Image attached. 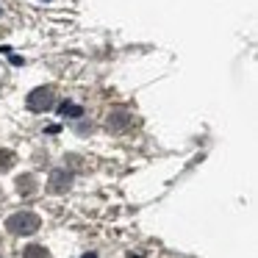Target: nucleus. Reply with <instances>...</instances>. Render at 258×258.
I'll use <instances>...</instances> for the list:
<instances>
[{"mask_svg":"<svg viewBox=\"0 0 258 258\" xmlns=\"http://www.w3.org/2000/svg\"><path fill=\"white\" fill-rule=\"evenodd\" d=\"M39 225H42V219H39V214H34V211H17L6 219V230L14 236H31V233L39 230Z\"/></svg>","mask_w":258,"mask_h":258,"instance_id":"f257e3e1","label":"nucleus"},{"mask_svg":"<svg viewBox=\"0 0 258 258\" xmlns=\"http://www.w3.org/2000/svg\"><path fill=\"white\" fill-rule=\"evenodd\" d=\"M25 103H28L31 111H47V108H53L56 97H53V89H50V86H39V89L31 92Z\"/></svg>","mask_w":258,"mask_h":258,"instance_id":"f03ea898","label":"nucleus"},{"mask_svg":"<svg viewBox=\"0 0 258 258\" xmlns=\"http://www.w3.org/2000/svg\"><path fill=\"white\" fill-rule=\"evenodd\" d=\"M70 180H73V175L67 172V169H56V172L50 175V191H64L70 186Z\"/></svg>","mask_w":258,"mask_h":258,"instance_id":"7ed1b4c3","label":"nucleus"},{"mask_svg":"<svg viewBox=\"0 0 258 258\" xmlns=\"http://www.w3.org/2000/svg\"><path fill=\"white\" fill-rule=\"evenodd\" d=\"M23 258H47V250L39 247V244H28L23 250Z\"/></svg>","mask_w":258,"mask_h":258,"instance_id":"20e7f679","label":"nucleus"},{"mask_svg":"<svg viewBox=\"0 0 258 258\" xmlns=\"http://www.w3.org/2000/svg\"><path fill=\"white\" fill-rule=\"evenodd\" d=\"M58 111H61L64 117H81V114H84V108H81V106H73V103H64Z\"/></svg>","mask_w":258,"mask_h":258,"instance_id":"39448f33","label":"nucleus"},{"mask_svg":"<svg viewBox=\"0 0 258 258\" xmlns=\"http://www.w3.org/2000/svg\"><path fill=\"white\" fill-rule=\"evenodd\" d=\"M84 258H97V255H95V252H89V255H84Z\"/></svg>","mask_w":258,"mask_h":258,"instance_id":"423d86ee","label":"nucleus"}]
</instances>
